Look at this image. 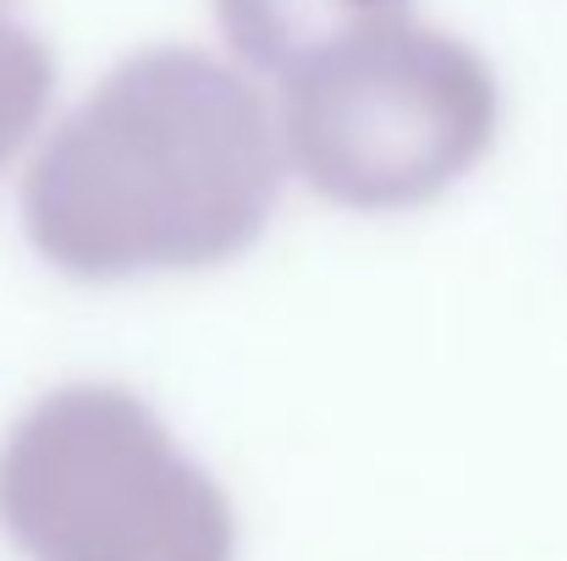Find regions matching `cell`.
Masks as SVG:
<instances>
[{
  "instance_id": "5b68a950",
  "label": "cell",
  "mask_w": 567,
  "mask_h": 561,
  "mask_svg": "<svg viewBox=\"0 0 567 561\" xmlns=\"http://www.w3.org/2000/svg\"><path fill=\"white\" fill-rule=\"evenodd\" d=\"M55 100V55L39 33L0 17V172L28 149Z\"/></svg>"
},
{
  "instance_id": "6da1fadb",
  "label": "cell",
  "mask_w": 567,
  "mask_h": 561,
  "mask_svg": "<svg viewBox=\"0 0 567 561\" xmlns=\"http://www.w3.org/2000/svg\"><path fill=\"white\" fill-rule=\"evenodd\" d=\"M259 83L193 44L116 61L39 144L22 226L72 281L209 270L248 253L287 183Z\"/></svg>"
},
{
  "instance_id": "277c9868",
  "label": "cell",
  "mask_w": 567,
  "mask_h": 561,
  "mask_svg": "<svg viewBox=\"0 0 567 561\" xmlns=\"http://www.w3.org/2000/svg\"><path fill=\"white\" fill-rule=\"evenodd\" d=\"M209 6L231 55L276 77L303 66L326 44L408 11V0H209Z\"/></svg>"
},
{
  "instance_id": "3957f363",
  "label": "cell",
  "mask_w": 567,
  "mask_h": 561,
  "mask_svg": "<svg viewBox=\"0 0 567 561\" xmlns=\"http://www.w3.org/2000/svg\"><path fill=\"white\" fill-rule=\"evenodd\" d=\"M0 529L28 561H237V518L127 385L44 391L0 440Z\"/></svg>"
},
{
  "instance_id": "7a4b0ae2",
  "label": "cell",
  "mask_w": 567,
  "mask_h": 561,
  "mask_svg": "<svg viewBox=\"0 0 567 561\" xmlns=\"http://www.w3.org/2000/svg\"><path fill=\"white\" fill-rule=\"evenodd\" d=\"M276 122L287 166L326 204L396 215L491 155L502 89L474 44L402 11L292 66Z\"/></svg>"
},
{
  "instance_id": "8992f818",
  "label": "cell",
  "mask_w": 567,
  "mask_h": 561,
  "mask_svg": "<svg viewBox=\"0 0 567 561\" xmlns=\"http://www.w3.org/2000/svg\"><path fill=\"white\" fill-rule=\"evenodd\" d=\"M6 6H11V0H0V17H6Z\"/></svg>"
}]
</instances>
